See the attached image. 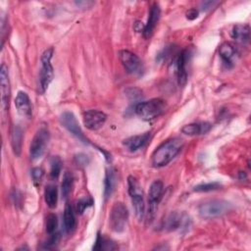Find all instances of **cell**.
<instances>
[{
	"mask_svg": "<svg viewBox=\"0 0 251 251\" xmlns=\"http://www.w3.org/2000/svg\"><path fill=\"white\" fill-rule=\"evenodd\" d=\"M182 146L183 141L177 137L163 142L152 154V165L157 168L168 165L179 153Z\"/></svg>",
	"mask_w": 251,
	"mask_h": 251,
	"instance_id": "1",
	"label": "cell"
},
{
	"mask_svg": "<svg viewBox=\"0 0 251 251\" xmlns=\"http://www.w3.org/2000/svg\"><path fill=\"white\" fill-rule=\"evenodd\" d=\"M166 102L160 98L150 99L148 101L136 104L134 110L138 117L144 121H151L161 116L166 110Z\"/></svg>",
	"mask_w": 251,
	"mask_h": 251,
	"instance_id": "2",
	"label": "cell"
},
{
	"mask_svg": "<svg viewBox=\"0 0 251 251\" xmlns=\"http://www.w3.org/2000/svg\"><path fill=\"white\" fill-rule=\"evenodd\" d=\"M53 55V48H48L41 55V67L38 75V82H37V92L39 94H43L50 82L53 79L54 72L53 67L51 65V58Z\"/></svg>",
	"mask_w": 251,
	"mask_h": 251,
	"instance_id": "3",
	"label": "cell"
},
{
	"mask_svg": "<svg viewBox=\"0 0 251 251\" xmlns=\"http://www.w3.org/2000/svg\"><path fill=\"white\" fill-rule=\"evenodd\" d=\"M192 54L193 49L191 47H186L176 55L171 65L173 71H175L179 86H183L187 81V64L189 63Z\"/></svg>",
	"mask_w": 251,
	"mask_h": 251,
	"instance_id": "4",
	"label": "cell"
},
{
	"mask_svg": "<svg viewBox=\"0 0 251 251\" xmlns=\"http://www.w3.org/2000/svg\"><path fill=\"white\" fill-rule=\"evenodd\" d=\"M231 209V204L225 200H209L199 205V215L204 219H214L220 217Z\"/></svg>",
	"mask_w": 251,
	"mask_h": 251,
	"instance_id": "5",
	"label": "cell"
},
{
	"mask_svg": "<svg viewBox=\"0 0 251 251\" xmlns=\"http://www.w3.org/2000/svg\"><path fill=\"white\" fill-rule=\"evenodd\" d=\"M127 185H128V194L130 196L131 203L134 208L135 216L138 220H141L144 216V210H145L142 188L138 180L132 176H129L127 177Z\"/></svg>",
	"mask_w": 251,
	"mask_h": 251,
	"instance_id": "6",
	"label": "cell"
},
{
	"mask_svg": "<svg viewBox=\"0 0 251 251\" xmlns=\"http://www.w3.org/2000/svg\"><path fill=\"white\" fill-rule=\"evenodd\" d=\"M128 220V211L127 208L121 202H117L113 205L110 217L109 225L113 231L122 232L125 230Z\"/></svg>",
	"mask_w": 251,
	"mask_h": 251,
	"instance_id": "7",
	"label": "cell"
},
{
	"mask_svg": "<svg viewBox=\"0 0 251 251\" xmlns=\"http://www.w3.org/2000/svg\"><path fill=\"white\" fill-rule=\"evenodd\" d=\"M49 141V130L46 126H41L35 133L29 146V157L31 160L39 159L48 144Z\"/></svg>",
	"mask_w": 251,
	"mask_h": 251,
	"instance_id": "8",
	"label": "cell"
},
{
	"mask_svg": "<svg viewBox=\"0 0 251 251\" xmlns=\"http://www.w3.org/2000/svg\"><path fill=\"white\" fill-rule=\"evenodd\" d=\"M190 218L182 212H171L164 220L163 228L167 231L187 229L190 226Z\"/></svg>",
	"mask_w": 251,
	"mask_h": 251,
	"instance_id": "9",
	"label": "cell"
},
{
	"mask_svg": "<svg viewBox=\"0 0 251 251\" xmlns=\"http://www.w3.org/2000/svg\"><path fill=\"white\" fill-rule=\"evenodd\" d=\"M60 123L69 132H71L74 136H75L79 141L85 144L89 143V141L83 134L75 116L72 112H69V111L63 112L60 116Z\"/></svg>",
	"mask_w": 251,
	"mask_h": 251,
	"instance_id": "10",
	"label": "cell"
},
{
	"mask_svg": "<svg viewBox=\"0 0 251 251\" xmlns=\"http://www.w3.org/2000/svg\"><path fill=\"white\" fill-rule=\"evenodd\" d=\"M119 58L128 74H137L140 72L141 61L134 53L128 50H121L119 51Z\"/></svg>",
	"mask_w": 251,
	"mask_h": 251,
	"instance_id": "11",
	"label": "cell"
},
{
	"mask_svg": "<svg viewBox=\"0 0 251 251\" xmlns=\"http://www.w3.org/2000/svg\"><path fill=\"white\" fill-rule=\"evenodd\" d=\"M107 116L105 113L98 111V110H88L83 113L82 120H83V125L85 126L86 128L90 130H97L106 122Z\"/></svg>",
	"mask_w": 251,
	"mask_h": 251,
	"instance_id": "12",
	"label": "cell"
},
{
	"mask_svg": "<svg viewBox=\"0 0 251 251\" xmlns=\"http://www.w3.org/2000/svg\"><path fill=\"white\" fill-rule=\"evenodd\" d=\"M0 91H1V105L4 111L8 109L10 97V81L8 75V69L5 64L0 68Z\"/></svg>",
	"mask_w": 251,
	"mask_h": 251,
	"instance_id": "13",
	"label": "cell"
},
{
	"mask_svg": "<svg viewBox=\"0 0 251 251\" xmlns=\"http://www.w3.org/2000/svg\"><path fill=\"white\" fill-rule=\"evenodd\" d=\"M164 191V184L161 180H155L152 182L149 188V211L150 213H154L157 208L158 203L160 202Z\"/></svg>",
	"mask_w": 251,
	"mask_h": 251,
	"instance_id": "14",
	"label": "cell"
},
{
	"mask_svg": "<svg viewBox=\"0 0 251 251\" xmlns=\"http://www.w3.org/2000/svg\"><path fill=\"white\" fill-rule=\"evenodd\" d=\"M160 8L157 4H153L151 7H150V10H149V15H148V20H147V23L146 25H144V29L142 31L143 33V36L145 38H148L151 36L158 21H159V18H160Z\"/></svg>",
	"mask_w": 251,
	"mask_h": 251,
	"instance_id": "15",
	"label": "cell"
},
{
	"mask_svg": "<svg viewBox=\"0 0 251 251\" xmlns=\"http://www.w3.org/2000/svg\"><path fill=\"white\" fill-rule=\"evenodd\" d=\"M15 106L18 112L25 117H29L31 115V105L30 100L26 92L19 91L16 99H15Z\"/></svg>",
	"mask_w": 251,
	"mask_h": 251,
	"instance_id": "16",
	"label": "cell"
},
{
	"mask_svg": "<svg viewBox=\"0 0 251 251\" xmlns=\"http://www.w3.org/2000/svg\"><path fill=\"white\" fill-rule=\"evenodd\" d=\"M230 36L236 42L245 44L249 42L250 39V27L248 25L237 24L232 26L230 31Z\"/></svg>",
	"mask_w": 251,
	"mask_h": 251,
	"instance_id": "17",
	"label": "cell"
},
{
	"mask_svg": "<svg viewBox=\"0 0 251 251\" xmlns=\"http://www.w3.org/2000/svg\"><path fill=\"white\" fill-rule=\"evenodd\" d=\"M150 138V132H145L138 135H133L124 140V145L129 151H136L140 147L144 146Z\"/></svg>",
	"mask_w": 251,
	"mask_h": 251,
	"instance_id": "18",
	"label": "cell"
},
{
	"mask_svg": "<svg viewBox=\"0 0 251 251\" xmlns=\"http://www.w3.org/2000/svg\"><path fill=\"white\" fill-rule=\"evenodd\" d=\"M219 55L226 67H231L236 56V50L232 44L225 42L219 48Z\"/></svg>",
	"mask_w": 251,
	"mask_h": 251,
	"instance_id": "19",
	"label": "cell"
},
{
	"mask_svg": "<svg viewBox=\"0 0 251 251\" xmlns=\"http://www.w3.org/2000/svg\"><path fill=\"white\" fill-rule=\"evenodd\" d=\"M211 124L209 123H193L184 126L181 128V132L186 135H199L208 132L211 129Z\"/></svg>",
	"mask_w": 251,
	"mask_h": 251,
	"instance_id": "20",
	"label": "cell"
},
{
	"mask_svg": "<svg viewBox=\"0 0 251 251\" xmlns=\"http://www.w3.org/2000/svg\"><path fill=\"white\" fill-rule=\"evenodd\" d=\"M44 200L49 208L53 209L56 207L57 201H58V189L56 185L49 184L45 187Z\"/></svg>",
	"mask_w": 251,
	"mask_h": 251,
	"instance_id": "21",
	"label": "cell"
},
{
	"mask_svg": "<svg viewBox=\"0 0 251 251\" xmlns=\"http://www.w3.org/2000/svg\"><path fill=\"white\" fill-rule=\"evenodd\" d=\"M22 140H23V131L22 128L18 126H15L12 134H11V144L13 151L16 155H20L22 148Z\"/></svg>",
	"mask_w": 251,
	"mask_h": 251,
	"instance_id": "22",
	"label": "cell"
},
{
	"mask_svg": "<svg viewBox=\"0 0 251 251\" xmlns=\"http://www.w3.org/2000/svg\"><path fill=\"white\" fill-rule=\"evenodd\" d=\"M64 226L67 232L72 231L75 226V218L74 214V209L71 204H67L64 210Z\"/></svg>",
	"mask_w": 251,
	"mask_h": 251,
	"instance_id": "23",
	"label": "cell"
},
{
	"mask_svg": "<svg viewBox=\"0 0 251 251\" xmlns=\"http://www.w3.org/2000/svg\"><path fill=\"white\" fill-rule=\"evenodd\" d=\"M73 175L70 172H65L64 176H63V180L61 183V193H62V197L63 198H67L72 190L73 187Z\"/></svg>",
	"mask_w": 251,
	"mask_h": 251,
	"instance_id": "24",
	"label": "cell"
},
{
	"mask_svg": "<svg viewBox=\"0 0 251 251\" xmlns=\"http://www.w3.org/2000/svg\"><path fill=\"white\" fill-rule=\"evenodd\" d=\"M104 195L105 197H109L115 187V175L112 169H108L106 171V176H105V181H104Z\"/></svg>",
	"mask_w": 251,
	"mask_h": 251,
	"instance_id": "25",
	"label": "cell"
},
{
	"mask_svg": "<svg viewBox=\"0 0 251 251\" xmlns=\"http://www.w3.org/2000/svg\"><path fill=\"white\" fill-rule=\"evenodd\" d=\"M115 248H116V246L114 245V242H112L110 239H108L98 233L93 249H95V250H113Z\"/></svg>",
	"mask_w": 251,
	"mask_h": 251,
	"instance_id": "26",
	"label": "cell"
},
{
	"mask_svg": "<svg viewBox=\"0 0 251 251\" xmlns=\"http://www.w3.org/2000/svg\"><path fill=\"white\" fill-rule=\"evenodd\" d=\"M62 170V160L58 156H53L50 160V177L57 179Z\"/></svg>",
	"mask_w": 251,
	"mask_h": 251,
	"instance_id": "27",
	"label": "cell"
},
{
	"mask_svg": "<svg viewBox=\"0 0 251 251\" xmlns=\"http://www.w3.org/2000/svg\"><path fill=\"white\" fill-rule=\"evenodd\" d=\"M93 204V199L91 197H83V198H80L78 199L75 204V212L79 215H81L85 209H87L88 207L92 206Z\"/></svg>",
	"mask_w": 251,
	"mask_h": 251,
	"instance_id": "28",
	"label": "cell"
},
{
	"mask_svg": "<svg viewBox=\"0 0 251 251\" xmlns=\"http://www.w3.org/2000/svg\"><path fill=\"white\" fill-rule=\"evenodd\" d=\"M58 226L57 216L55 214H49L46 218V232L48 234H52L56 231Z\"/></svg>",
	"mask_w": 251,
	"mask_h": 251,
	"instance_id": "29",
	"label": "cell"
},
{
	"mask_svg": "<svg viewBox=\"0 0 251 251\" xmlns=\"http://www.w3.org/2000/svg\"><path fill=\"white\" fill-rule=\"evenodd\" d=\"M222 185L219 182H208V183H201L194 186L193 190L196 192H207L219 189Z\"/></svg>",
	"mask_w": 251,
	"mask_h": 251,
	"instance_id": "30",
	"label": "cell"
},
{
	"mask_svg": "<svg viewBox=\"0 0 251 251\" xmlns=\"http://www.w3.org/2000/svg\"><path fill=\"white\" fill-rule=\"evenodd\" d=\"M43 175H44V172L41 168H33L31 170V177H32V180L35 185L40 183V181L43 177Z\"/></svg>",
	"mask_w": 251,
	"mask_h": 251,
	"instance_id": "31",
	"label": "cell"
},
{
	"mask_svg": "<svg viewBox=\"0 0 251 251\" xmlns=\"http://www.w3.org/2000/svg\"><path fill=\"white\" fill-rule=\"evenodd\" d=\"M58 239H59V234L58 233L54 232L52 234H49V238L43 243V248H45V249L52 248L58 242Z\"/></svg>",
	"mask_w": 251,
	"mask_h": 251,
	"instance_id": "32",
	"label": "cell"
},
{
	"mask_svg": "<svg viewBox=\"0 0 251 251\" xmlns=\"http://www.w3.org/2000/svg\"><path fill=\"white\" fill-rule=\"evenodd\" d=\"M75 163L77 166L84 167V166H86L89 163V158H88L87 155H85L83 153H79V154L75 156Z\"/></svg>",
	"mask_w": 251,
	"mask_h": 251,
	"instance_id": "33",
	"label": "cell"
},
{
	"mask_svg": "<svg viewBox=\"0 0 251 251\" xmlns=\"http://www.w3.org/2000/svg\"><path fill=\"white\" fill-rule=\"evenodd\" d=\"M172 50H173V49H172L171 47H165V49H163V50L157 55L156 61L162 62V61L166 60V59L170 56V54L172 53Z\"/></svg>",
	"mask_w": 251,
	"mask_h": 251,
	"instance_id": "34",
	"label": "cell"
},
{
	"mask_svg": "<svg viewBox=\"0 0 251 251\" xmlns=\"http://www.w3.org/2000/svg\"><path fill=\"white\" fill-rule=\"evenodd\" d=\"M185 16L188 20L192 21V20H195L197 17H198V11L195 9V8H191L189 9L188 11H186L185 13Z\"/></svg>",
	"mask_w": 251,
	"mask_h": 251,
	"instance_id": "35",
	"label": "cell"
},
{
	"mask_svg": "<svg viewBox=\"0 0 251 251\" xmlns=\"http://www.w3.org/2000/svg\"><path fill=\"white\" fill-rule=\"evenodd\" d=\"M92 4H93V2H90V1H78V2H75V5H77L80 8H89Z\"/></svg>",
	"mask_w": 251,
	"mask_h": 251,
	"instance_id": "36",
	"label": "cell"
},
{
	"mask_svg": "<svg viewBox=\"0 0 251 251\" xmlns=\"http://www.w3.org/2000/svg\"><path fill=\"white\" fill-rule=\"evenodd\" d=\"M217 4V2H214V1H206V2H203L201 4V7L203 10H207V9H210L213 7V5Z\"/></svg>",
	"mask_w": 251,
	"mask_h": 251,
	"instance_id": "37",
	"label": "cell"
}]
</instances>
